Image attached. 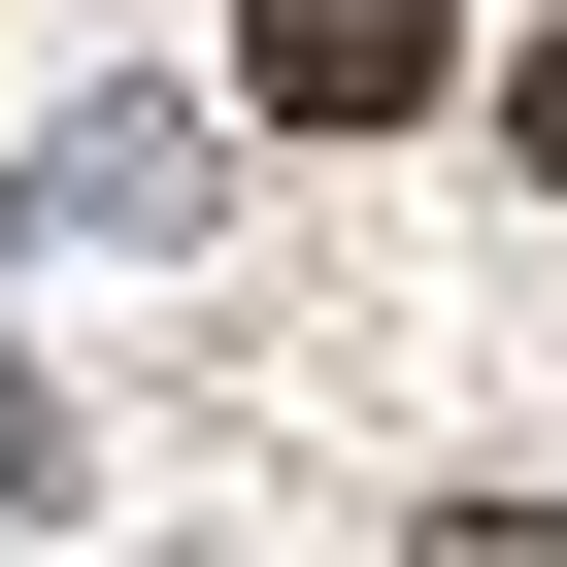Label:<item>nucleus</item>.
Here are the masks:
<instances>
[{
	"label": "nucleus",
	"mask_w": 567,
	"mask_h": 567,
	"mask_svg": "<svg viewBox=\"0 0 567 567\" xmlns=\"http://www.w3.org/2000/svg\"><path fill=\"white\" fill-rule=\"evenodd\" d=\"M434 68H467L434 0H234V101H267V134H401Z\"/></svg>",
	"instance_id": "nucleus-1"
},
{
	"label": "nucleus",
	"mask_w": 567,
	"mask_h": 567,
	"mask_svg": "<svg viewBox=\"0 0 567 567\" xmlns=\"http://www.w3.org/2000/svg\"><path fill=\"white\" fill-rule=\"evenodd\" d=\"M501 167H534V200H567V34H534V68H501Z\"/></svg>",
	"instance_id": "nucleus-2"
}]
</instances>
